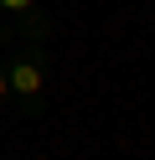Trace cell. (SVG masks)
<instances>
[{
	"mask_svg": "<svg viewBox=\"0 0 155 160\" xmlns=\"http://www.w3.org/2000/svg\"><path fill=\"white\" fill-rule=\"evenodd\" d=\"M5 83H10V103H16L21 124H31V119L47 114V93H52L47 36H21V42L5 52Z\"/></svg>",
	"mask_w": 155,
	"mask_h": 160,
	"instance_id": "6da1fadb",
	"label": "cell"
},
{
	"mask_svg": "<svg viewBox=\"0 0 155 160\" xmlns=\"http://www.w3.org/2000/svg\"><path fill=\"white\" fill-rule=\"evenodd\" d=\"M5 52H10V21L0 16V114L10 108V83H5Z\"/></svg>",
	"mask_w": 155,
	"mask_h": 160,
	"instance_id": "7a4b0ae2",
	"label": "cell"
},
{
	"mask_svg": "<svg viewBox=\"0 0 155 160\" xmlns=\"http://www.w3.org/2000/svg\"><path fill=\"white\" fill-rule=\"evenodd\" d=\"M0 16L5 21H31V16H41V0H0Z\"/></svg>",
	"mask_w": 155,
	"mask_h": 160,
	"instance_id": "3957f363",
	"label": "cell"
}]
</instances>
